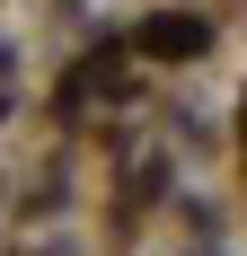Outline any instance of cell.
<instances>
[{
  "mask_svg": "<svg viewBox=\"0 0 247 256\" xmlns=\"http://www.w3.org/2000/svg\"><path fill=\"white\" fill-rule=\"evenodd\" d=\"M203 44V26H186V18H159L150 26V53H194Z\"/></svg>",
  "mask_w": 247,
  "mask_h": 256,
  "instance_id": "1",
  "label": "cell"
}]
</instances>
